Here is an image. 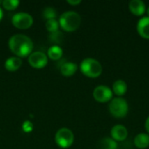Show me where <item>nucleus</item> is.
Instances as JSON below:
<instances>
[{
    "label": "nucleus",
    "mask_w": 149,
    "mask_h": 149,
    "mask_svg": "<svg viewBox=\"0 0 149 149\" xmlns=\"http://www.w3.org/2000/svg\"><path fill=\"white\" fill-rule=\"evenodd\" d=\"M11 52L18 58H24L32 52L33 42L24 34H15L11 36L8 42Z\"/></svg>",
    "instance_id": "f257e3e1"
},
{
    "label": "nucleus",
    "mask_w": 149,
    "mask_h": 149,
    "mask_svg": "<svg viewBox=\"0 0 149 149\" xmlns=\"http://www.w3.org/2000/svg\"><path fill=\"white\" fill-rule=\"evenodd\" d=\"M59 26L65 31H76L81 24L80 15L74 10H67L59 17Z\"/></svg>",
    "instance_id": "f03ea898"
},
{
    "label": "nucleus",
    "mask_w": 149,
    "mask_h": 149,
    "mask_svg": "<svg viewBox=\"0 0 149 149\" xmlns=\"http://www.w3.org/2000/svg\"><path fill=\"white\" fill-rule=\"evenodd\" d=\"M81 72L88 78H98L102 73V65L95 58H86L83 59L79 65Z\"/></svg>",
    "instance_id": "7ed1b4c3"
},
{
    "label": "nucleus",
    "mask_w": 149,
    "mask_h": 149,
    "mask_svg": "<svg viewBox=\"0 0 149 149\" xmlns=\"http://www.w3.org/2000/svg\"><path fill=\"white\" fill-rule=\"evenodd\" d=\"M128 103L122 97L113 98L108 105L110 113L115 118H124L128 113Z\"/></svg>",
    "instance_id": "20e7f679"
},
{
    "label": "nucleus",
    "mask_w": 149,
    "mask_h": 149,
    "mask_svg": "<svg viewBox=\"0 0 149 149\" xmlns=\"http://www.w3.org/2000/svg\"><path fill=\"white\" fill-rule=\"evenodd\" d=\"M74 141V134L72 130L66 127L60 128L55 134V142L61 148H70Z\"/></svg>",
    "instance_id": "39448f33"
},
{
    "label": "nucleus",
    "mask_w": 149,
    "mask_h": 149,
    "mask_svg": "<svg viewBox=\"0 0 149 149\" xmlns=\"http://www.w3.org/2000/svg\"><path fill=\"white\" fill-rule=\"evenodd\" d=\"M11 23L12 24L17 28V29H28L30 28L33 24V17L31 14L27 12H17L14 14L11 17Z\"/></svg>",
    "instance_id": "423d86ee"
},
{
    "label": "nucleus",
    "mask_w": 149,
    "mask_h": 149,
    "mask_svg": "<svg viewBox=\"0 0 149 149\" xmlns=\"http://www.w3.org/2000/svg\"><path fill=\"white\" fill-rule=\"evenodd\" d=\"M93 98L95 100L100 103H106L110 101L113 99V93L110 87L105 85L98 86L94 88L93 93Z\"/></svg>",
    "instance_id": "0eeeda50"
},
{
    "label": "nucleus",
    "mask_w": 149,
    "mask_h": 149,
    "mask_svg": "<svg viewBox=\"0 0 149 149\" xmlns=\"http://www.w3.org/2000/svg\"><path fill=\"white\" fill-rule=\"evenodd\" d=\"M28 62L32 67L37 68V69H41V68H44L47 65L48 57L45 53L40 51H37V52H31L28 56Z\"/></svg>",
    "instance_id": "6e6552de"
},
{
    "label": "nucleus",
    "mask_w": 149,
    "mask_h": 149,
    "mask_svg": "<svg viewBox=\"0 0 149 149\" xmlns=\"http://www.w3.org/2000/svg\"><path fill=\"white\" fill-rule=\"evenodd\" d=\"M128 135V131L127 127L121 124H117L113 126L111 129V136L115 141H123L127 139Z\"/></svg>",
    "instance_id": "1a4fd4ad"
},
{
    "label": "nucleus",
    "mask_w": 149,
    "mask_h": 149,
    "mask_svg": "<svg viewBox=\"0 0 149 149\" xmlns=\"http://www.w3.org/2000/svg\"><path fill=\"white\" fill-rule=\"evenodd\" d=\"M136 29L141 37L149 39V17H142L139 19Z\"/></svg>",
    "instance_id": "9d476101"
},
{
    "label": "nucleus",
    "mask_w": 149,
    "mask_h": 149,
    "mask_svg": "<svg viewBox=\"0 0 149 149\" xmlns=\"http://www.w3.org/2000/svg\"><path fill=\"white\" fill-rule=\"evenodd\" d=\"M128 8L135 16H142L146 12V4L142 0H131L128 3Z\"/></svg>",
    "instance_id": "9b49d317"
},
{
    "label": "nucleus",
    "mask_w": 149,
    "mask_h": 149,
    "mask_svg": "<svg viewBox=\"0 0 149 149\" xmlns=\"http://www.w3.org/2000/svg\"><path fill=\"white\" fill-rule=\"evenodd\" d=\"M59 70L62 75L65 77H70L72 76L78 70V65L73 63V62H69V61H64L60 66Z\"/></svg>",
    "instance_id": "f8f14e48"
},
{
    "label": "nucleus",
    "mask_w": 149,
    "mask_h": 149,
    "mask_svg": "<svg viewBox=\"0 0 149 149\" xmlns=\"http://www.w3.org/2000/svg\"><path fill=\"white\" fill-rule=\"evenodd\" d=\"M22 65V59L17 56L8 58L4 62V67L9 72H16Z\"/></svg>",
    "instance_id": "ddd939ff"
},
{
    "label": "nucleus",
    "mask_w": 149,
    "mask_h": 149,
    "mask_svg": "<svg viewBox=\"0 0 149 149\" xmlns=\"http://www.w3.org/2000/svg\"><path fill=\"white\" fill-rule=\"evenodd\" d=\"M112 91L118 97H121L127 91V84L126 83V81H124L122 79H118L113 82Z\"/></svg>",
    "instance_id": "4468645a"
},
{
    "label": "nucleus",
    "mask_w": 149,
    "mask_h": 149,
    "mask_svg": "<svg viewBox=\"0 0 149 149\" xmlns=\"http://www.w3.org/2000/svg\"><path fill=\"white\" fill-rule=\"evenodd\" d=\"M134 145L140 149L147 148L149 146V134L146 133H140L134 138Z\"/></svg>",
    "instance_id": "2eb2a0df"
},
{
    "label": "nucleus",
    "mask_w": 149,
    "mask_h": 149,
    "mask_svg": "<svg viewBox=\"0 0 149 149\" xmlns=\"http://www.w3.org/2000/svg\"><path fill=\"white\" fill-rule=\"evenodd\" d=\"M63 56V50L59 45H52L47 52V57L52 60H58Z\"/></svg>",
    "instance_id": "dca6fc26"
},
{
    "label": "nucleus",
    "mask_w": 149,
    "mask_h": 149,
    "mask_svg": "<svg viewBox=\"0 0 149 149\" xmlns=\"http://www.w3.org/2000/svg\"><path fill=\"white\" fill-rule=\"evenodd\" d=\"M100 149H117L118 143L110 137H105L100 141Z\"/></svg>",
    "instance_id": "f3484780"
},
{
    "label": "nucleus",
    "mask_w": 149,
    "mask_h": 149,
    "mask_svg": "<svg viewBox=\"0 0 149 149\" xmlns=\"http://www.w3.org/2000/svg\"><path fill=\"white\" fill-rule=\"evenodd\" d=\"M63 38H64V36H63V33L59 31H57L55 32H52L50 33L49 37H48V39L49 41L53 44L52 45H58V44L62 43L63 41Z\"/></svg>",
    "instance_id": "a211bd4d"
},
{
    "label": "nucleus",
    "mask_w": 149,
    "mask_h": 149,
    "mask_svg": "<svg viewBox=\"0 0 149 149\" xmlns=\"http://www.w3.org/2000/svg\"><path fill=\"white\" fill-rule=\"evenodd\" d=\"M45 27H46V30H47L48 31H50V33L55 32V31H58V28H59V22H58L56 18L46 20V22H45Z\"/></svg>",
    "instance_id": "6ab92c4d"
},
{
    "label": "nucleus",
    "mask_w": 149,
    "mask_h": 149,
    "mask_svg": "<svg viewBox=\"0 0 149 149\" xmlns=\"http://www.w3.org/2000/svg\"><path fill=\"white\" fill-rule=\"evenodd\" d=\"M42 16H43L44 18H45L46 20L56 18V17H57V10H56L54 8L50 7V6L45 7V8L43 10Z\"/></svg>",
    "instance_id": "aec40b11"
},
{
    "label": "nucleus",
    "mask_w": 149,
    "mask_h": 149,
    "mask_svg": "<svg viewBox=\"0 0 149 149\" xmlns=\"http://www.w3.org/2000/svg\"><path fill=\"white\" fill-rule=\"evenodd\" d=\"M19 3H20V2L18 0H3L2 2L3 8L8 10H15L19 5Z\"/></svg>",
    "instance_id": "412c9836"
},
{
    "label": "nucleus",
    "mask_w": 149,
    "mask_h": 149,
    "mask_svg": "<svg viewBox=\"0 0 149 149\" xmlns=\"http://www.w3.org/2000/svg\"><path fill=\"white\" fill-rule=\"evenodd\" d=\"M22 129H23V131H24V133H27V134L32 132L33 129H34L33 123H32L31 120H24V121L23 122V124H22Z\"/></svg>",
    "instance_id": "4be33fe9"
},
{
    "label": "nucleus",
    "mask_w": 149,
    "mask_h": 149,
    "mask_svg": "<svg viewBox=\"0 0 149 149\" xmlns=\"http://www.w3.org/2000/svg\"><path fill=\"white\" fill-rule=\"evenodd\" d=\"M67 3L71 5H77L81 3V0H67Z\"/></svg>",
    "instance_id": "5701e85b"
},
{
    "label": "nucleus",
    "mask_w": 149,
    "mask_h": 149,
    "mask_svg": "<svg viewBox=\"0 0 149 149\" xmlns=\"http://www.w3.org/2000/svg\"><path fill=\"white\" fill-rule=\"evenodd\" d=\"M145 127H146V130H147V132L148 133V134H149V116L147 118V120H146V122H145Z\"/></svg>",
    "instance_id": "b1692460"
},
{
    "label": "nucleus",
    "mask_w": 149,
    "mask_h": 149,
    "mask_svg": "<svg viewBox=\"0 0 149 149\" xmlns=\"http://www.w3.org/2000/svg\"><path fill=\"white\" fill-rule=\"evenodd\" d=\"M3 12L2 8L0 7V21H1V20H2V18H3Z\"/></svg>",
    "instance_id": "393cba45"
},
{
    "label": "nucleus",
    "mask_w": 149,
    "mask_h": 149,
    "mask_svg": "<svg viewBox=\"0 0 149 149\" xmlns=\"http://www.w3.org/2000/svg\"><path fill=\"white\" fill-rule=\"evenodd\" d=\"M146 11H147V13H148V17H149V6L146 9Z\"/></svg>",
    "instance_id": "a878e982"
}]
</instances>
